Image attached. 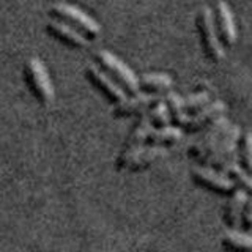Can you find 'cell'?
<instances>
[{"label":"cell","mask_w":252,"mask_h":252,"mask_svg":"<svg viewBox=\"0 0 252 252\" xmlns=\"http://www.w3.org/2000/svg\"><path fill=\"white\" fill-rule=\"evenodd\" d=\"M49 16L54 21H60L68 24L69 27L76 29L82 33L89 41H94L101 36V26L76 5L59 2L49 8Z\"/></svg>","instance_id":"cell-1"},{"label":"cell","mask_w":252,"mask_h":252,"mask_svg":"<svg viewBox=\"0 0 252 252\" xmlns=\"http://www.w3.org/2000/svg\"><path fill=\"white\" fill-rule=\"evenodd\" d=\"M24 82L32 96L41 106H49L54 99V87L44 63L38 57H30L24 63Z\"/></svg>","instance_id":"cell-2"},{"label":"cell","mask_w":252,"mask_h":252,"mask_svg":"<svg viewBox=\"0 0 252 252\" xmlns=\"http://www.w3.org/2000/svg\"><path fill=\"white\" fill-rule=\"evenodd\" d=\"M93 59L94 65L104 71L109 77H112L128 94H134L139 92V77L134 74V71L129 66H126L120 59L115 57L112 52L101 49L94 54Z\"/></svg>","instance_id":"cell-3"},{"label":"cell","mask_w":252,"mask_h":252,"mask_svg":"<svg viewBox=\"0 0 252 252\" xmlns=\"http://www.w3.org/2000/svg\"><path fill=\"white\" fill-rule=\"evenodd\" d=\"M195 29L200 38V44L205 52V57L213 63H219L220 60H224L225 51L218 38L215 29V19H213V10L210 6H202L199 13H197Z\"/></svg>","instance_id":"cell-4"},{"label":"cell","mask_w":252,"mask_h":252,"mask_svg":"<svg viewBox=\"0 0 252 252\" xmlns=\"http://www.w3.org/2000/svg\"><path fill=\"white\" fill-rule=\"evenodd\" d=\"M241 134H243L241 129L236 125L228 126L225 132L222 134V137H220V140L218 142V145L203 158L199 162V165H207V167H213L218 170L224 162L233 159V158H238L236 148L240 145Z\"/></svg>","instance_id":"cell-5"},{"label":"cell","mask_w":252,"mask_h":252,"mask_svg":"<svg viewBox=\"0 0 252 252\" xmlns=\"http://www.w3.org/2000/svg\"><path fill=\"white\" fill-rule=\"evenodd\" d=\"M228 126L230 125H228V120L224 115H220L216 120H213L208 126H205L202 129L203 131L202 136L188 148V156L199 164L203 158L218 145V142L220 140V137H222V134L225 132Z\"/></svg>","instance_id":"cell-6"},{"label":"cell","mask_w":252,"mask_h":252,"mask_svg":"<svg viewBox=\"0 0 252 252\" xmlns=\"http://www.w3.org/2000/svg\"><path fill=\"white\" fill-rule=\"evenodd\" d=\"M191 178L197 186L219 195H230L236 189V185L225 173L213 167H207V165H197V167H194L191 170Z\"/></svg>","instance_id":"cell-7"},{"label":"cell","mask_w":252,"mask_h":252,"mask_svg":"<svg viewBox=\"0 0 252 252\" xmlns=\"http://www.w3.org/2000/svg\"><path fill=\"white\" fill-rule=\"evenodd\" d=\"M85 77H87V81H89L94 89H96L102 96L110 102V104L115 106L128 96V93H126L112 77H109L104 71L99 69L96 65H90L85 68Z\"/></svg>","instance_id":"cell-8"},{"label":"cell","mask_w":252,"mask_h":252,"mask_svg":"<svg viewBox=\"0 0 252 252\" xmlns=\"http://www.w3.org/2000/svg\"><path fill=\"white\" fill-rule=\"evenodd\" d=\"M159 99H162L161 94L145 93V92H137L134 94H128L122 102H118V104L114 106L112 115L115 118L139 117L142 114L148 112V109Z\"/></svg>","instance_id":"cell-9"},{"label":"cell","mask_w":252,"mask_h":252,"mask_svg":"<svg viewBox=\"0 0 252 252\" xmlns=\"http://www.w3.org/2000/svg\"><path fill=\"white\" fill-rule=\"evenodd\" d=\"M213 19H215V29L220 44L224 47H232L238 38V30H236L235 18L230 8L225 2L219 0L213 8Z\"/></svg>","instance_id":"cell-10"},{"label":"cell","mask_w":252,"mask_h":252,"mask_svg":"<svg viewBox=\"0 0 252 252\" xmlns=\"http://www.w3.org/2000/svg\"><path fill=\"white\" fill-rule=\"evenodd\" d=\"M44 32L51 38L60 41L63 46L69 47V49H85L90 44V41L82 33H79L76 29L60 21H49L44 26Z\"/></svg>","instance_id":"cell-11"},{"label":"cell","mask_w":252,"mask_h":252,"mask_svg":"<svg viewBox=\"0 0 252 252\" xmlns=\"http://www.w3.org/2000/svg\"><path fill=\"white\" fill-rule=\"evenodd\" d=\"M227 110L225 102L222 101H211L210 104L205 107L195 110V112L189 114V120L183 128L185 132H197L202 131L205 126H208L213 120H216L218 117L224 115Z\"/></svg>","instance_id":"cell-12"},{"label":"cell","mask_w":252,"mask_h":252,"mask_svg":"<svg viewBox=\"0 0 252 252\" xmlns=\"http://www.w3.org/2000/svg\"><path fill=\"white\" fill-rule=\"evenodd\" d=\"M169 155V150L164 147H156V145H142L134 152L132 159L128 165L129 172H142L148 167H152L155 162H158L162 158Z\"/></svg>","instance_id":"cell-13"},{"label":"cell","mask_w":252,"mask_h":252,"mask_svg":"<svg viewBox=\"0 0 252 252\" xmlns=\"http://www.w3.org/2000/svg\"><path fill=\"white\" fill-rule=\"evenodd\" d=\"M248 195L249 194L241 188H236L235 191L228 195V200L224 208V222L227 227H230V228L240 227L243 208H244V203L248 200Z\"/></svg>","instance_id":"cell-14"},{"label":"cell","mask_w":252,"mask_h":252,"mask_svg":"<svg viewBox=\"0 0 252 252\" xmlns=\"http://www.w3.org/2000/svg\"><path fill=\"white\" fill-rule=\"evenodd\" d=\"M181 137H183V129L178 128V126L167 125V126H161V128H153L150 131L145 144L169 148L177 145L181 140Z\"/></svg>","instance_id":"cell-15"},{"label":"cell","mask_w":252,"mask_h":252,"mask_svg":"<svg viewBox=\"0 0 252 252\" xmlns=\"http://www.w3.org/2000/svg\"><path fill=\"white\" fill-rule=\"evenodd\" d=\"M173 81L172 77L162 73H150L139 77V92L162 94L170 90Z\"/></svg>","instance_id":"cell-16"},{"label":"cell","mask_w":252,"mask_h":252,"mask_svg":"<svg viewBox=\"0 0 252 252\" xmlns=\"http://www.w3.org/2000/svg\"><path fill=\"white\" fill-rule=\"evenodd\" d=\"M164 102L169 109V115H170V122L173 126H178V128L183 129L188 120H189V114L183 107V98H180L177 93L169 92L164 94Z\"/></svg>","instance_id":"cell-17"},{"label":"cell","mask_w":252,"mask_h":252,"mask_svg":"<svg viewBox=\"0 0 252 252\" xmlns=\"http://www.w3.org/2000/svg\"><path fill=\"white\" fill-rule=\"evenodd\" d=\"M220 248L225 252H252V235L227 232L220 238Z\"/></svg>","instance_id":"cell-18"},{"label":"cell","mask_w":252,"mask_h":252,"mask_svg":"<svg viewBox=\"0 0 252 252\" xmlns=\"http://www.w3.org/2000/svg\"><path fill=\"white\" fill-rule=\"evenodd\" d=\"M153 129V125L150 122L148 114H142L139 115V120L136 122V125L132 126V129L129 132L128 139H126L123 147H142L145 145V140L148 137L150 131Z\"/></svg>","instance_id":"cell-19"},{"label":"cell","mask_w":252,"mask_h":252,"mask_svg":"<svg viewBox=\"0 0 252 252\" xmlns=\"http://www.w3.org/2000/svg\"><path fill=\"white\" fill-rule=\"evenodd\" d=\"M240 153L238 161L240 165L252 175V132H243L240 139Z\"/></svg>","instance_id":"cell-20"},{"label":"cell","mask_w":252,"mask_h":252,"mask_svg":"<svg viewBox=\"0 0 252 252\" xmlns=\"http://www.w3.org/2000/svg\"><path fill=\"white\" fill-rule=\"evenodd\" d=\"M147 114H148L150 122H152V125H153V128H161V126L172 125L169 109H167V106H165L164 98L159 99L158 102H155V104L148 109Z\"/></svg>","instance_id":"cell-21"},{"label":"cell","mask_w":252,"mask_h":252,"mask_svg":"<svg viewBox=\"0 0 252 252\" xmlns=\"http://www.w3.org/2000/svg\"><path fill=\"white\" fill-rule=\"evenodd\" d=\"M211 102V94L208 92H195L183 98V107L188 114H192L195 110L205 107Z\"/></svg>","instance_id":"cell-22"},{"label":"cell","mask_w":252,"mask_h":252,"mask_svg":"<svg viewBox=\"0 0 252 252\" xmlns=\"http://www.w3.org/2000/svg\"><path fill=\"white\" fill-rule=\"evenodd\" d=\"M240 225L243 227V230L246 233H252V194L248 195V200L244 203Z\"/></svg>","instance_id":"cell-23"}]
</instances>
